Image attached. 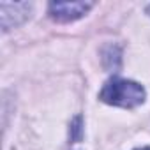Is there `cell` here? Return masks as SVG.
<instances>
[{
	"label": "cell",
	"mask_w": 150,
	"mask_h": 150,
	"mask_svg": "<svg viewBox=\"0 0 150 150\" xmlns=\"http://www.w3.org/2000/svg\"><path fill=\"white\" fill-rule=\"evenodd\" d=\"M101 101L120 108H136L145 101V88L131 80L113 78L101 90Z\"/></svg>",
	"instance_id": "1"
},
{
	"label": "cell",
	"mask_w": 150,
	"mask_h": 150,
	"mask_svg": "<svg viewBox=\"0 0 150 150\" xmlns=\"http://www.w3.org/2000/svg\"><path fill=\"white\" fill-rule=\"evenodd\" d=\"M92 7L90 2H51L50 14L57 21H74Z\"/></svg>",
	"instance_id": "2"
},
{
	"label": "cell",
	"mask_w": 150,
	"mask_h": 150,
	"mask_svg": "<svg viewBox=\"0 0 150 150\" xmlns=\"http://www.w3.org/2000/svg\"><path fill=\"white\" fill-rule=\"evenodd\" d=\"M139 150H150V146H145V148H139Z\"/></svg>",
	"instance_id": "3"
}]
</instances>
